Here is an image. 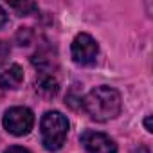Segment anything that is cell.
Here are the masks:
<instances>
[{
	"label": "cell",
	"instance_id": "obj_7",
	"mask_svg": "<svg viewBox=\"0 0 153 153\" xmlns=\"http://www.w3.org/2000/svg\"><path fill=\"white\" fill-rule=\"evenodd\" d=\"M34 90L43 99H52L59 90V81L52 74H40V78L34 83Z\"/></svg>",
	"mask_w": 153,
	"mask_h": 153
},
{
	"label": "cell",
	"instance_id": "obj_10",
	"mask_svg": "<svg viewBox=\"0 0 153 153\" xmlns=\"http://www.w3.org/2000/svg\"><path fill=\"white\" fill-rule=\"evenodd\" d=\"M31 38H33V33H31L29 27H22L18 31V34H16V40H18L20 45H29L31 43Z\"/></svg>",
	"mask_w": 153,
	"mask_h": 153
},
{
	"label": "cell",
	"instance_id": "obj_6",
	"mask_svg": "<svg viewBox=\"0 0 153 153\" xmlns=\"http://www.w3.org/2000/svg\"><path fill=\"white\" fill-rule=\"evenodd\" d=\"M24 81V70L16 63H6L0 67V87L6 90H15Z\"/></svg>",
	"mask_w": 153,
	"mask_h": 153
},
{
	"label": "cell",
	"instance_id": "obj_4",
	"mask_svg": "<svg viewBox=\"0 0 153 153\" xmlns=\"http://www.w3.org/2000/svg\"><path fill=\"white\" fill-rule=\"evenodd\" d=\"M70 52H72V59L78 65H90L97 58L99 45H97V42L90 34L81 33V34H78L74 38Z\"/></svg>",
	"mask_w": 153,
	"mask_h": 153
},
{
	"label": "cell",
	"instance_id": "obj_3",
	"mask_svg": "<svg viewBox=\"0 0 153 153\" xmlns=\"http://www.w3.org/2000/svg\"><path fill=\"white\" fill-rule=\"evenodd\" d=\"M2 123H4V128L9 133H13L16 137H24V135H27L33 130L34 115L25 106H13V108H9L4 114V121Z\"/></svg>",
	"mask_w": 153,
	"mask_h": 153
},
{
	"label": "cell",
	"instance_id": "obj_9",
	"mask_svg": "<svg viewBox=\"0 0 153 153\" xmlns=\"http://www.w3.org/2000/svg\"><path fill=\"white\" fill-rule=\"evenodd\" d=\"M9 7H11L13 11H16V15H18V16H27V15H33V13L38 9V6H36V4H33V2L9 4Z\"/></svg>",
	"mask_w": 153,
	"mask_h": 153
},
{
	"label": "cell",
	"instance_id": "obj_2",
	"mask_svg": "<svg viewBox=\"0 0 153 153\" xmlns=\"http://www.w3.org/2000/svg\"><path fill=\"white\" fill-rule=\"evenodd\" d=\"M42 144L47 151H58L68 133V121L61 112H47L42 117Z\"/></svg>",
	"mask_w": 153,
	"mask_h": 153
},
{
	"label": "cell",
	"instance_id": "obj_13",
	"mask_svg": "<svg viewBox=\"0 0 153 153\" xmlns=\"http://www.w3.org/2000/svg\"><path fill=\"white\" fill-rule=\"evenodd\" d=\"M6 22H7V13H6L2 7H0V27H2Z\"/></svg>",
	"mask_w": 153,
	"mask_h": 153
},
{
	"label": "cell",
	"instance_id": "obj_5",
	"mask_svg": "<svg viewBox=\"0 0 153 153\" xmlns=\"http://www.w3.org/2000/svg\"><path fill=\"white\" fill-rule=\"evenodd\" d=\"M81 144L87 149V153H117V144L101 131H83Z\"/></svg>",
	"mask_w": 153,
	"mask_h": 153
},
{
	"label": "cell",
	"instance_id": "obj_1",
	"mask_svg": "<svg viewBox=\"0 0 153 153\" xmlns=\"http://www.w3.org/2000/svg\"><path fill=\"white\" fill-rule=\"evenodd\" d=\"M83 108L94 121L105 123L119 115L121 96L112 87H96L83 97Z\"/></svg>",
	"mask_w": 153,
	"mask_h": 153
},
{
	"label": "cell",
	"instance_id": "obj_14",
	"mask_svg": "<svg viewBox=\"0 0 153 153\" xmlns=\"http://www.w3.org/2000/svg\"><path fill=\"white\" fill-rule=\"evenodd\" d=\"M144 126H146V130H148V131H153V128H151V115H148V117H146Z\"/></svg>",
	"mask_w": 153,
	"mask_h": 153
},
{
	"label": "cell",
	"instance_id": "obj_11",
	"mask_svg": "<svg viewBox=\"0 0 153 153\" xmlns=\"http://www.w3.org/2000/svg\"><path fill=\"white\" fill-rule=\"evenodd\" d=\"M6 153H31V151L22 148V146H11L9 149H6Z\"/></svg>",
	"mask_w": 153,
	"mask_h": 153
},
{
	"label": "cell",
	"instance_id": "obj_12",
	"mask_svg": "<svg viewBox=\"0 0 153 153\" xmlns=\"http://www.w3.org/2000/svg\"><path fill=\"white\" fill-rule=\"evenodd\" d=\"M7 52H9V47H7L4 42H0V58H4Z\"/></svg>",
	"mask_w": 153,
	"mask_h": 153
},
{
	"label": "cell",
	"instance_id": "obj_15",
	"mask_svg": "<svg viewBox=\"0 0 153 153\" xmlns=\"http://www.w3.org/2000/svg\"><path fill=\"white\" fill-rule=\"evenodd\" d=\"M133 153H149V151H148V149H146L144 146H139V148H137V149H135Z\"/></svg>",
	"mask_w": 153,
	"mask_h": 153
},
{
	"label": "cell",
	"instance_id": "obj_8",
	"mask_svg": "<svg viewBox=\"0 0 153 153\" xmlns=\"http://www.w3.org/2000/svg\"><path fill=\"white\" fill-rule=\"evenodd\" d=\"M31 61L40 70V74H52V68L56 67V56L51 51H45V49H40L31 58Z\"/></svg>",
	"mask_w": 153,
	"mask_h": 153
}]
</instances>
